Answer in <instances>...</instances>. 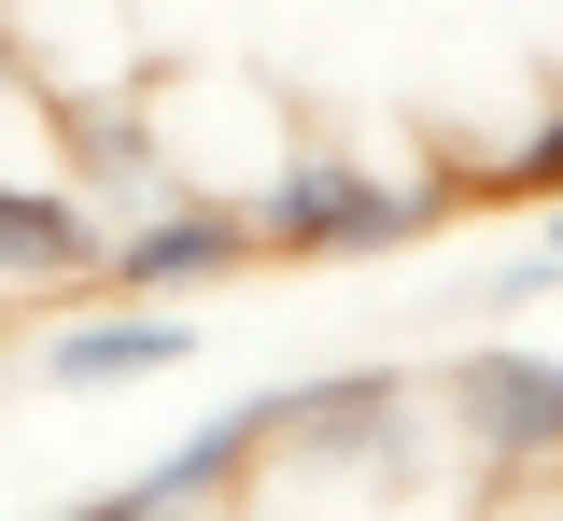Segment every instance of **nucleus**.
<instances>
[{
  "instance_id": "obj_2",
  "label": "nucleus",
  "mask_w": 563,
  "mask_h": 521,
  "mask_svg": "<svg viewBox=\"0 0 563 521\" xmlns=\"http://www.w3.org/2000/svg\"><path fill=\"white\" fill-rule=\"evenodd\" d=\"M240 268H254V212L240 198H141L99 240V282L113 297H198V282H240Z\"/></svg>"
},
{
  "instance_id": "obj_9",
  "label": "nucleus",
  "mask_w": 563,
  "mask_h": 521,
  "mask_svg": "<svg viewBox=\"0 0 563 521\" xmlns=\"http://www.w3.org/2000/svg\"><path fill=\"white\" fill-rule=\"evenodd\" d=\"M507 184H563V113L536 128V142H507Z\"/></svg>"
},
{
  "instance_id": "obj_6",
  "label": "nucleus",
  "mask_w": 563,
  "mask_h": 521,
  "mask_svg": "<svg viewBox=\"0 0 563 521\" xmlns=\"http://www.w3.org/2000/svg\"><path fill=\"white\" fill-rule=\"evenodd\" d=\"M99 240H113V212L70 169H0V282L14 297L29 282H99Z\"/></svg>"
},
{
  "instance_id": "obj_3",
  "label": "nucleus",
  "mask_w": 563,
  "mask_h": 521,
  "mask_svg": "<svg viewBox=\"0 0 563 521\" xmlns=\"http://www.w3.org/2000/svg\"><path fill=\"white\" fill-rule=\"evenodd\" d=\"M451 423L479 437L493 479H550L563 465V353H521V339H493L451 367Z\"/></svg>"
},
{
  "instance_id": "obj_10",
  "label": "nucleus",
  "mask_w": 563,
  "mask_h": 521,
  "mask_svg": "<svg viewBox=\"0 0 563 521\" xmlns=\"http://www.w3.org/2000/svg\"><path fill=\"white\" fill-rule=\"evenodd\" d=\"M550 240H563V212H550Z\"/></svg>"
},
{
  "instance_id": "obj_7",
  "label": "nucleus",
  "mask_w": 563,
  "mask_h": 521,
  "mask_svg": "<svg viewBox=\"0 0 563 521\" xmlns=\"http://www.w3.org/2000/svg\"><path fill=\"white\" fill-rule=\"evenodd\" d=\"M70 142V184L99 198V212H141V198H169V155H155V113H141L128 85H70V99H43Z\"/></svg>"
},
{
  "instance_id": "obj_1",
  "label": "nucleus",
  "mask_w": 563,
  "mask_h": 521,
  "mask_svg": "<svg viewBox=\"0 0 563 521\" xmlns=\"http://www.w3.org/2000/svg\"><path fill=\"white\" fill-rule=\"evenodd\" d=\"M240 212H254V254H380V240L437 225V184H409V198H395L352 142H296L268 184L240 198Z\"/></svg>"
},
{
  "instance_id": "obj_5",
  "label": "nucleus",
  "mask_w": 563,
  "mask_h": 521,
  "mask_svg": "<svg viewBox=\"0 0 563 521\" xmlns=\"http://www.w3.org/2000/svg\"><path fill=\"white\" fill-rule=\"evenodd\" d=\"M409 367H339V380H268V437L282 451H366V465H395L409 451Z\"/></svg>"
},
{
  "instance_id": "obj_8",
  "label": "nucleus",
  "mask_w": 563,
  "mask_h": 521,
  "mask_svg": "<svg viewBox=\"0 0 563 521\" xmlns=\"http://www.w3.org/2000/svg\"><path fill=\"white\" fill-rule=\"evenodd\" d=\"M563 297V240H550V254H521V268H493V282H479V310H493V324H521V310H550Z\"/></svg>"
},
{
  "instance_id": "obj_4",
  "label": "nucleus",
  "mask_w": 563,
  "mask_h": 521,
  "mask_svg": "<svg viewBox=\"0 0 563 521\" xmlns=\"http://www.w3.org/2000/svg\"><path fill=\"white\" fill-rule=\"evenodd\" d=\"M155 367H198V324L169 297H128V310H70L29 380H43V395H128V380H155Z\"/></svg>"
}]
</instances>
